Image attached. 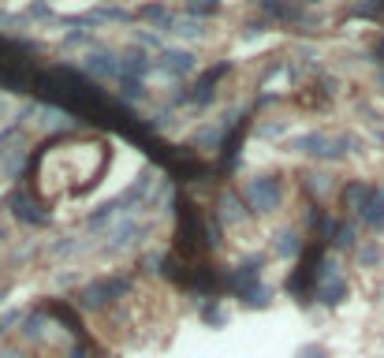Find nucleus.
<instances>
[{
    "label": "nucleus",
    "instance_id": "nucleus-1",
    "mask_svg": "<svg viewBox=\"0 0 384 358\" xmlns=\"http://www.w3.org/2000/svg\"><path fill=\"white\" fill-rule=\"evenodd\" d=\"M295 153H306V157H317V161H340L343 153H354L358 150V139L354 135H328V131H310V135H299L291 142Z\"/></svg>",
    "mask_w": 384,
    "mask_h": 358
},
{
    "label": "nucleus",
    "instance_id": "nucleus-2",
    "mask_svg": "<svg viewBox=\"0 0 384 358\" xmlns=\"http://www.w3.org/2000/svg\"><path fill=\"white\" fill-rule=\"evenodd\" d=\"M127 291H131V277H123V272H116V277H97V280L82 284L79 306L82 310H108V306H116Z\"/></svg>",
    "mask_w": 384,
    "mask_h": 358
},
{
    "label": "nucleus",
    "instance_id": "nucleus-3",
    "mask_svg": "<svg viewBox=\"0 0 384 358\" xmlns=\"http://www.w3.org/2000/svg\"><path fill=\"white\" fill-rule=\"evenodd\" d=\"M243 201H246V209L250 213H276L280 209V201H283V179L276 176V172H265V176H254V179H246L243 183Z\"/></svg>",
    "mask_w": 384,
    "mask_h": 358
},
{
    "label": "nucleus",
    "instance_id": "nucleus-4",
    "mask_svg": "<svg viewBox=\"0 0 384 358\" xmlns=\"http://www.w3.org/2000/svg\"><path fill=\"white\" fill-rule=\"evenodd\" d=\"M194 68H198V57L190 49H161L157 60H153V75H161L168 82H183Z\"/></svg>",
    "mask_w": 384,
    "mask_h": 358
},
{
    "label": "nucleus",
    "instance_id": "nucleus-5",
    "mask_svg": "<svg viewBox=\"0 0 384 358\" xmlns=\"http://www.w3.org/2000/svg\"><path fill=\"white\" fill-rule=\"evenodd\" d=\"M82 75L86 79H120V52L112 49H101V45H94V49L82 57Z\"/></svg>",
    "mask_w": 384,
    "mask_h": 358
},
{
    "label": "nucleus",
    "instance_id": "nucleus-6",
    "mask_svg": "<svg viewBox=\"0 0 384 358\" xmlns=\"http://www.w3.org/2000/svg\"><path fill=\"white\" fill-rule=\"evenodd\" d=\"M8 206H12L15 220H23V224H34V228H45V224H52V213H49V209H45V201L30 198V195H26V190H12V195H8Z\"/></svg>",
    "mask_w": 384,
    "mask_h": 358
},
{
    "label": "nucleus",
    "instance_id": "nucleus-7",
    "mask_svg": "<svg viewBox=\"0 0 384 358\" xmlns=\"http://www.w3.org/2000/svg\"><path fill=\"white\" fill-rule=\"evenodd\" d=\"M150 75H153V57L145 49H123L120 52V79L145 82Z\"/></svg>",
    "mask_w": 384,
    "mask_h": 358
},
{
    "label": "nucleus",
    "instance_id": "nucleus-8",
    "mask_svg": "<svg viewBox=\"0 0 384 358\" xmlns=\"http://www.w3.org/2000/svg\"><path fill=\"white\" fill-rule=\"evenodd\" d=\"M142 235H150V224H142V220L134 217H123V224L112 228V243H108V254H120L127 246H134Z\"/></svg>",
    "mask_w": 384,
    "mask_h": 358
},
{
    "label": "nucleus",
    "instance_id": "nucleus-9",
    "mask_svg": "<svg viewBox=\"0 0 384 358\" xmlns=\"http://www.w3.org/2000/svg\"><path fill=\"white\" fill-rule=\"evenodd\" d=\"M216 220H221V228H235L246 220V201L243 195H235V190H224L221 198H216Z\"/></svg>",
    "mask_w": 384,
    "mask_h": 358
},
{
    "label": "nucleus",
    "instance_id": "nucleus-10",
    "mask_svg": "<svg viewBox=\"0 0 384 358\" xmlns=\"http://www.w3.org/2000/svg\"><path fill=\"white\" fill-rule=\"evenodd\" d=\"M370 195H373V183H365V179H347L343 190H340V206L347 209V213L362 217V209H365V201H370Z\"/></svg>",
    "mask_w": 384,
    "mask_h": 358
},
{
    "label": "nucleus",
    "instance_id": "nucleus-11",
    "mask_svg": "<svg viewBox=\"0 0 384 358\" xmlns=\"http://www.w3.org/2000/svg\"><path fill=\"white\" fill-rule=\"evenodd\" d=\"M261 15H265V19H276V23H299L306 15V8L283 4V0H265V4H261Z\"/></svg>",
    "mask_w": 384,
    "mask_h": 358
},
{
    "label": "nucleus",
    "instance_id": "nucleus-12",
    "mask_svg": "<svg viewBox=\"0 0 384 358\" xmlns=\"http://www.w3.org/2000/svg\"><path fill=\"white\" fill-rule=\"evenodd\" d=\"M272 254H276V258H299V254H303V235L291 232V228L276 232L272 235Z\"/></svg>",
    "mask_w": 384,
    "mask_h": 358
},
{
    "label": "nucleus",
    "instance_id": "nucleus-13",
    "mask_svg": "<svg viewBox=\"0 0 384 358\" xmlns=\"http://www.w3.org/2000/svg\"><path fill=\"white\" fill-rule=\"evenodd\" d=\"M41 310H45L49 317H57L60 325H68V332L75 336V339H86V332H82V321L75 317V310H71V306H63V302H45Z\"/></svg>",
    "mask_w": 384,
    "mask_h": 358
},
{
    "label": "nucleus",
    "instance_id": "nucleus-14",
    "mask_svg": "<svg viewBox=\"0 0 384 358\" xmlns=\"http://www.w3.org/2000/svg\"><path fill=\"white\" fill-rule=\"evenodd\" d=\"M362 224H365V228H373V232H384V190H381V187H373L370 201H365V209H362Z\"/></svg>",
    "mask_w": 384,
    "mask_h": 358
},
{
    "label": "nucleus",
    "instance_id": "nucleus-15",
    "mask_svg": "<svg viewBox=\"0 0 384 358\" xmlns=\"http://www.w3.org/2000/svg\"><path fill=\"white\" fill-rule=\"evenodd\" d=\"M134 15H139V19H145L150 26H157V30H168L172 19H176L179 12H172V8H164V4H142Z\"/></svg>",
    "mask_w": 384,
    "mask_h": 358
},
{
    "label": "nucleus",
    "instance_id": "nucleus-16",
    "mask_svg": "<svg viewBox=\"0 0 384 358\" xmlns=\"http://www.w3.org/2000/svg\"><path fill=\"white\" fill-rule=\"evenodd\" d=\"M168 34H176V38H187V41H198V38H205V23H198V19H187V15H176L168 26Z\"/></svg>",
    "mask_w": 384,
    "mask_h": 358
},
{
    "label": "nucleus",
    "instance_id": "nucleus-17",
    "mask_svg": "<svg viewBox=\"0 0 384 358\" xmlns=\"http://www.w3.org/2000/svg\"><path fill=\"white\" fill-rule=\"evenodd\" d=\"M45 325H49V314H45V310H30V314H23V321H19V332H23V339H41Z\"/></svg>",
    "mask_w": 384,
    "mask_h": 358
},
{
    "label": "nucleus",
    "instance_id": "nucleus-18",
    "mask_svg": "<svg viewBox=\"0 0 384 358\" xmlns=\"http://www.w3.org/2000/svg\"><path fill=\"white\" fill-rule=\"evenodd\" d=\"M354 254H358V265H362V269H377V265L384 261V246L377 243V239H365Z\"/></svg>",
    "mask_w": 384,
    "mask_h": 358
},
{
    "label": "nucleus",
    "instance_id": "nucleus-19",
    "mask_svg": "<svg viewBox=\"0 0 384 358\" xmlns=\"http://www.w3.org/2000/svg\"><path fill=\"white\" fill-rule=\"evenodd\" d=\"M202 321L205 325H213V328H224L228 325V310L221 306V299H209L205 306H202Z\"/></svg>",
    "mask_w": 384,
    "mask_h": 358
},
{
    "label": "nucleus",
    "instance_id": "nucleus-20",
    "mask_svg": "<svg viewBox=\"0 0 384 358\" xmlns=\"http://www.w3.org/2000/svg\"><path fill=\"white\" fill-rule=\"evenodd\" d=\"M243 306H250V310H265L272 302V291H269V284H261V288H254V291H246V295L239 299Z\"/></svg>",
    "mask_w": 384,
    "mask_h": 358
},
{
    "label": "nucleus",
    "instance_id": "nucleus-21",
    "mask_svg": "<svg viewBox=\"0 0 384 358\" xmlns=\"http://www.w3.org/2000/svg\"><path fill=\"white\" fill-rule=\"evenodd\" d=\"M120 97L127 101V105H139V101H145V82L120 79Z\"/></svg>",
    "mask_w": 384,
    "mask_h": 358
},
{
    "label": "nucleus",
    "instance_id": "nucleus-22",
    "mask_svg": "<svg viewBox=\"0 0 384 358\" xmlns=\"http://www.w3.org/2000/svg\"><path fill=\"white\" fill-rule=\"evenodd\" d=\"M328 243H332L336 250H351L354 246V224H336V232H332Z\"/></svg>",
    "mask_w": 384,
    "mask_h": 358
},
{
    "label": "nucleus",
    "instance_id": "nucleus-23",
    "mask_svg": "<svg viewBox=\"0 0 384 358\" xmlns=\"http://www.w3.org/2000/svg\"><path fill=\"white\" fill-rule=\"evenodd\" d=\"M97 15H101V23H131L134 19V12L116 8V4H101V8H97Z\"/></svg>",
    "mask_w": 384,
    "mask_h": 358
},
{
    "label": "nucleus",
    "instance_id": "nucleus-24",
    "mask_svg": "<svg viewBox=\"0 0 384 358\" xmlns=\"http://www.w3.org/2000/svg\"><path fill=\"white\" fill-rule=\"evenodd\" d=\"M216 12H221V4H209V0L205 4H183V15H187V19H198V23L209 19V15H216Z\"/></svg>",
    "mask_w": 384,
    "mask_h": 358
},
{
    "label": "nucleus",
    "instance_id": "nucleus-25",
    "mask_svg": "<svg viewBox=\"0 0 384 358\" xmlns=\"http://www.w3.org/2000/svg\"><path fill=\"white\" fill-rule=\"evenodd\" d=\"M23 19H34V23H57V15H52V8L49 4H41V0H38V4H26L23 8Z\"/></svg>",
    "mask_w": 384,
    "mask_h": 358
},
{
    "label": "nucleus",
    "instance_id": "nucleus-26",
    "mask_svg": "<svg viewBox=\"0 0 384 358\" xmlns=\"http://www.w3.org/2000/svg\"><path fill=\"white\" fill-rule=\"evenodd\" d=\"M295 358H332V351H328L325 344H303L295 351Z\"/></svg>",
    "mask_w": 384,
    "mask_h": 358
},
{
    "label": "nucleus",
    "instance_id": "nucleus-27",
    "mask_svg": "<svg viewBox=\"0 0 384 358\" xmlns=\"http://www.w3.org/2000/svg\"><path fill=\"white\" fill-rule=\"evenodd\" d=\"M351 15H362V19H377V15H384V4H354Z\"/></svg>",
    "mask_w": 384,
    "mask_h": 358
},
{
    "label": "nucleus",
    "instance_id": "nucleus-28",
    "mask_svg": "<svg viewBox=\"0 0 384 358\" xmlns=\"http://www.w3.org/2000/svg\"><path fill=\"white\" fill-rule=\"evenodd\" d=\"M164 261H168L164 254H145V258H142V269L145 272H164Z\"/></svg>",
    "mask_w": 384,
    "mask_h": 358
},
{
    "label": "nucleus",
    "instance_id": "nucleus-29",
    "mask_svg": "<svg viewBox=\"0 0 384 358\" xmlns=\"http://www.w3.org/2000/svg\"><path fill=\"white\" fill-rule=\"evenodd\" d=\"M139 41L145 45V49H161V38H157V34H139Z\"/></svg>",
    "mask_w": 384,
    "mask_h": 358
},
{
    "label": "nucleus",
    "instance_id": "nucleus-30",
    "mask_svg": "<svg viewBox=\"0 0 384 358\" xmlns=\"http://www.w3.org/2000/svg\"><path fill=\"white\" fill-rule=\"evenodd\" d=\"M0 358H23L19 351H4V355H0Z\"/></svg>",
    "mask_w": 384,
    "mask_h": 358
},
{
    "label": "nucleus",
    "instance_id": "nucleus-31",
    "mask_svg": "<svg viewBox=\"0 0 384 358\" xmlns=\"http://www.w3.org/2000/svg\"><path fill=\"white\" fill-rule=\"evenodd\" d=\"M101 358H116V355H101Z\"/></svg>",
    "mask_w": 384,
    "mask_h": 358
}]
</instances>
